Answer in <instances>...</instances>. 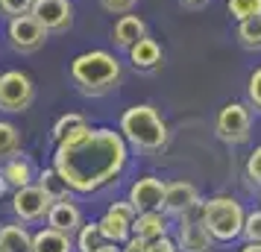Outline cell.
Listing matches in <instances>:
<instances>
[{
	"instance_id": "obj_1",
	"label": "cell",
	"mask_w": 261,
	"mask_h": 252,
	"mask_svg": "<svg viewBox=\"0 0 261 252\" xmlns=\"http://www.w3.org/2000/svg\"><path fill=\"white\" fill-rule=\"evenodd\" d=\"M126 158L129 150L123 135L115 129H91L85 123L56 144L53 167L76 193H91L118 179L126 167Z\"/></svg>"
},
{
	"instance_id": "obj_2",
	"label": "cell",
	"mask_w": 261,
	"mask_h": 252,
	"mask_svg": "<svg viewBox=\"0 0 261 252\" xmlns=\"http://www.w3.org/2000/svg\"><path fill=\"white\" fill-rule=\"evenodd\" d=\"M71 79L83 94H109L120 82V62L106 50H91L71 62Z\"/></svg>"
},
{
	"instance_id": "obj_3",
	"label": "cell",
	"mask_w": 261,
	"mask_h": 252,
	"mask_svg": "<svg viewBox=\"0 0 261 252\" xmlns=\"http://www.w3.org/2000/svg\"><path fill=\"white\" fill-rule=\"evenodd\" d=\"M120 135L141 153H162L170 141L167 123L153 106H132L120 118Z\"/></svg>"
},
{
	"instance_id": "obj_4",
	"label": "cell",
	"mask_w": 261,
	"mask_h": 252,
	"mask_svg": "<svg viewBox=\"0 0 261 252\" xmlns=\"http://www.w3.org/2000/svg\"><path fill=\"white\" fill-rule=\"evenodd\" d=\"M202 223L212 232L214 240H235L244 235V223L247 214L235 197H212L208 203H202Z\"/></svg>"
},
{
	"instance_id": "obj_5",
	"label": "cell",
	"mask_w": 261,
	"mask_h": 252,
	"mask_svg": "<svg viewBox=\"0 0 261 252\" xmlns=\"http://www.w3.org/2000/svg\"><path fill=\"white\" fill-rule=\"evenodd\" d=\"M36 100V85L24 71L0 73V111H27Z\"/></svg>"
},
{
	"instance_id": "obj_6",
	"label": "cell",
	"mask_w": 261,
	"mask_h": 252,
	"mask_svg": "<svg viewBox=\"0 0 261 252\" xmlns=\"http://www.w3.org/2000/svg\"><path fill=\"white\" fill-rule=\"evenodd\" d=\"M47 36L50 33L38 24L33 15L9 18V26H6V38H9L12 50H18V53H36V50H41Z\"/></svg>"
},
{
	"instance_id": "obj_7",
	"label": "cell",
	"mask_w": 261,
	"mask_h": 252,
	"mask_svg": "<svg viewBox=\"0 0 261 252\" xmlns=\"http://www.w3.org/2000/svg\"><path fill=\"white\" fill-rule=\"evenodd\" d=\"M50 205H53V200L44 193V188H41L38 182L36 185H27V188H18V191L12 193V211L21 223L44 220L47 211H50Z\"/></svg>"
},
{
	"instance_id": "obj_8",
	"label": "cell",
	"mask_w": 261,
	"mask_h": 252,
	"mask_svg": "<svg viewBox=\"0 0 261 252\" xmlns=\"http://www.w3.org/2000/svg\"><path fill=\"white\" fill-rule=\"evenodd\" d=\"M249 126H252L249 111H247V106H241V103L223 106L220 115H217V123H214L217 138L226 141V144H244V141H249Z\"/></svg>"
},
{
	"instance_id": "obj_9",
	"label": "cell",
	"mask_w": 261,
	"mask_h": 252,
	"mask_svg": "<svg viewBox=\"0 0 261 252\" xmlns=\"http://www.w3.org/2000/svg\"><path fill=\"white\" fill-rule=\"evenodd\" d=\"M179 252H208L212 249V232L205 229L202 223V203L188 211V214H182V223H179Z\"/></svg>"
},
{
	"instance_id": "obj_10",
	"label": "cell",
	"mask_w": 261,
	"mask_h": 252,
	"mask_svg": "<svg viewBox=\"0 0 261 252\" xmlns=\"http://www.w3.org/2000/svg\"><path fill=\"white\" fill-rule=\"evenodd\" d=\"M30 15H33L47 33H68L71 24H73L71 0H36Z\"/></svg>"
},
{
	"instance_id": "obj_11",
	"label": "cell",
	"mask_w": 261,
	"mask_h": 252,
	"mask_svg": "<svg viewBox=\"0 0 261 252\" xmlns=\"http://www.w3.org/2000/svg\"><path fill=\"white\" fill-rule=\"evenodd\" d=\"M135 214H138V211L132 208L129 200L112 205L106 214H103V220H100V229H103L106 240L120 243V246H123V243L132 238V220H135Z\"/></svg>"
},
{
	"instance_id": "obj_12",
	"label": "cell",
	"mask_w": 261,
	"mask_h": 252,
	"mask_svg": "<svg viewBox=\"0 0 261 252\" xmlns=\"http://www.w3.org/2000/svg\"><path fill=\"white\" fill-rule=\"evenodd\" d=\"M165 182L155 179V176H141L138 182H132L129 188V200L132 208L141 214V211H162V205H165Z\"/></svg>"
},
{
	"instance_id": "obj_13",
	"label": "cell",
	"mask_w": 261,
	"mask_h": 252,
	"mask_svg": "<svg viewBox=\"0 0 261 252\" xmlns=\"http://www.w3.org/2000/svg\"><path fill=\"white\" fill-rule=\"evenodd\" d=\"M197 205H200V191L191 182H170L165 188V205H162L165 214L182 217L188 211H194Z\"/></svg>"
},
{
	"instance_id": "obj_14",
	"label": "cell",
	"mask_w": 261,
	"mask_h": 252,
	"mask_svg": "<svg viewBox=\"0 0 261 252\" xmlns=\"http://www.w3.org/2000/svg\"><path fill=\"white\" fill-rule=\"evenodd\" d=\"M47 226L50 229H59L65 235H76L80 229H83V211L71 203V200H59V203L50 205L47 211Z\"/></svg>"
},
{
	"instance_id": "obj_15",
	"label": "cell",
	"mask_w": 261,
	"mask_h": 252,
	"mask_svg": "<svg viewBox=\"0 0 261 252\" xmlns=\"http://www.w3.org/2000/svg\"><path fill=\"white\" fill-rule=\"evenodd\" d=\"M162 59H165V53H162V47H159L155 38L144 36L141 41H135L129 47V62H132L135 71H155V68L162 65Z\"/></svg>"
},
{
	"instance_id": "obj_16",
	"label": "cell",
	"mask_w": 261,
	"mask_h": 252,
	"mask_svg": "<svg viewBox=\"0 0 261 252\" xmlns=\"http://www.w3.org/2000/svg\"><path fill=\"white\" fill-rule=\"evenodd\" d=\"M147 36V24H144L138 15H120L118 24H115V30H112V41L118 44V47L129 50L135 41H141V38Z\"/></svg>"
},
{
	"instance_id": "obj_17",
	"label": "cell",
	"mask_w": 261,
	"mask_h": 252,
	"mask_svg": "<svg viewBox=\"0 0 261 252\" xmlns=\"http://www.w3.org/2000/svg\"><path fill=\"white\" fill-rule=\"evenodd\" d=\"M132 235L141 240H159L167 235V217L162 211H141L132 220Z\"/></svg>"
},
{
	"instance_id": "obj_18",
	"label": "cell",
	"mask_w": 261,
	"mask_h": 252,
	"mask_svg": "<svg viewBox=\"0 0 261 252\" xmlns=\"http://www.w3.org/2000/svg\"><path fill=\"white\" fill-rule=\"evenodd\" d=\"M3 176H6V182H9V188H12V191L27 188V185H33V179H38L36 167H33V161H30L27 156L6 158V164H3Z\"/></svg>"
},
{
	"instance_id": "obj_19",
	"label": "cell",
	"mask_w": 261,
	"mask_h": 252,
	"mask_svg": "<svg viewBox=\"0 0 261 252\" xmlns=\"http://www.w3.org/2000/svg\"><path fill=\"white\" fill-rule=\"evenodd\" d=\"M33 252H73V238L47 226L33 235Z\"/></svg>"
},
{
	"instance_id": "obj_20",
	"label": "cell",
	"mask_w": 261,
	"mask_h": 252,
	"mask_svg": "<svg viewBox=\"0 0 261 252\" xmlns=\"http://www.w3.org/2000/svg\"><path fill=\"white\" fill-rule=\"evenodd\" d=\"M0 252H33V235L27 232V226H0Z\"/></svg>"
},
{
	"instance_id": "obj_21",
	"label": "cell",
	"mask_w": 261,
	"mask_h": 252,
	"mask_svg": "<svg viewBox=\"0 0 261 252\" xmlns=\"http://www.w3.org/2000/svg\"><path fill=\"white\" fill-rule=\"evenodd\" d=\"M38 185L44 188V193H47L53 203H59V200H71V185H68V179L62 176L56 167H47L38 173Z\"/></svg>"
},
{
	"instance_id": "obj_22",
	"label": "cell",
	"mask_w": 261,
	"mask_h": 252,
	"mask_svg": "<svg viewBox=\"0 0 261 252\" xmlns=\"http://www.w3.org/2000/svg\"><path fill=\"white\" fill-rule=\"evenodd\" d=\"M238 44L244 50H261V15L238 21Z\"/></svg>"
},
{
	"instance_id": "obj_23",
	"label": "cell",
	"mask_w": 261,
	"mask_h": 252,
	"mask_svg": "<svg viewBox=\"0 0 261 252\" xmlns=\"http://www.w3.org/2000/svg\"><path fill=\"white\" fill-rule=\"evenodd\" d=\"M106 243V235L100 229V220L97 223H83V229L76 232V249L80 252H97Z\"/></svg>"
},
{
	"instance_id": "obj_24",
	"label": "cell",
	"mask_w": 261,
	"mask_h": 252,
	"mask_svg": "<svg viewBox=\"0 0 261 252\" xmlns=\"http://www.w3.org/2000/svg\"><path fill=\"white\" fill-rule=\"evenodd\" d=\"M21 153V132L9 120H0V158H12Z\"/></svg>"
},
{
	"instance_id": "obj_25",
	"label": "cell",
	"mask_w": 261,
	"mask_h": 252,
	"mask_svg": "<svg viewBox=\"0 0 261 252\" xmlns=\"http://www.w3.org/2000/svg\"><path fill=\"white\" fill-rule=\"evenodd\" d=\"M80 126H85V118H83V115H76V111H71V115H62V118L53 123V132H50L53 144L65 141V138H68L73 129H80Z\"/></svg>"
},
{
	"instance_id": "obj_26",
	"label": "cell",
	"mask_w": 261,
	"mask_h": 252,
	"mask_svg": "<svg viewBox=\"0 0 261 252\" xmlns=\"http://www.w3.org/2000/svg\"><path fill=\"white\" fill-rule=\"evenodd\" d=\"M226 6H229V15H232L235 21L261 15V0H226Z\"/></svg>"
},
{
	"instance_id": "obj_27",
	"label": "cell",
	"mask_w": 261,
	"mask_h": 252,
	"mask_svg": "<svg viewBox=\"0 0 261 252\" xmlns=\"http://www.w3.org/2000/svg\"><path fill=\"white\" fill-rule=\"evenodd\" d=\"M36 0H0V12L6 18H18V15H30Z\"/></svg>"
},
{
	"instance_id": "obj_28",
	"label": "cell",
	"mask_w": 261,
	"mask_h": 252,
	"mask_svg": "<svg viewBox=\"0 0 261 252\" xmlns=\"http://www.w3.org/2000/svg\"><path fill=\"white\" fill-rule=\"evenodd\" d=\"M244 238L247 243H261V208L247 214V223H244Z\"/></svg>"
},
{
	"instance_id": "obj_29",
	"label": "cell",
	"mask_w": 261,
	"mask_h": 252,
	"mask_svg": "<svg viewBox=\"0 0 261 252\" xmlns=\"http://www.w3.org/2000/svg\"><path fill=\"white\" fill-rule=\"evenodd\" d=\"M247 94H249V103L261 111V68H255V71H252V76H249Z\"/></svg>"
},
{
	"instance_id": "obj_30",
	"label": "cell",
	"mask_w": 261,
	"mask_h": 252,
	"mask_svg": "<svg viewBox=\"0 0 261 252\" xmlns=\"http://www.w3.org/2000/svg\"><path fill=\"white\" fill-rule=\"evenodd\" d=\"M135 3H138V0H100V6H103L106 12H112V15L132 12V9H135Z\"/></svg>"
},
{
	"instance_id": "obj_31",
	"label": "cell",
	"mask_w": 261,
	"mask_h": 252,
	"mask_svg": "<svg viewBox=\"0 0 261 252\" xmlns=\"http://www.w3.org/2000/svg\"><path fill=\"white\" fill-rule=\"evenodd\" d=\"M247 176L255 185H261V147H255L252 150V156H249V161H247Z\"/></svg>"
},
{
	"instance_id": "obj_32",
	"label": "cell",
	"mask_w": 261,
	"mask_h": 252,
	"mask_svg": "<svg viewBox=\"0 0 261 252\" xmlns=\"http://www.w3.org/2000/svg\"><path fill=\"white\" fill-rule=\"evenodd\" d=\"M147 252H179V243L165 235V238H159V240H150L147 243Z\"/></svg>"
},
{
	"instance_id": "obj_33",
	"label": "cell",
	"mask_w": 261,
	"mask_h": 252,
	"mask_svg": "<svg viewBox=\"0 0 261 252\" xmlns=\"http://www.w3.org/2000/svg\"><path fill=\"white\" fill-rule=\"evenodd\" d=\"M147 243H150V240H141V238L132 235V238L123 243V252H147Z\"/></svg>"
},
{
	"instance_id": "obj_34",
	"label": "cell",
	"mask_w": 261,
	"mask_h": 252,
	"mask_svg": "<svg viewBox=\"0 0 261 252\" xmlns=\"http://www.w3.org/2000/svg\"><path fill=\"white\" fill-rule=\"evenodd\" d=\"M97 252H123V246H120V243H112V240H106V243H103Z\"/></svg>"
},
{
	"instance_id": "obj_35",
	"label": "cell",
	"mask_w": 261,
	"mask_h": 252,
	"mask_svg": "<svg viewBox=\"0 0 261 252\" xmlns=\"http://www.w3.org/2000/svg\"><path fill=\"white\" fill-rule=\"evenodd\" d=\"M6 191H9V182H6V176H3V170H0V197H3Z\"/></svg>"
},
{
	"instance_id": "obj_36",
	"label": "cell",
	"mask_w": 261,
	"mask_h": 252,
	"mask_svg": "<svg viewBox=\"0 0 261 252\" xmlns=\"http://www.w3.org/2000/svg\"><path fill=\"white\" fill-rule=\"evenodd\" d=\"M241 252H261V243H247Z\"/></svg>"
},
{
	"instance_id": "obj_37",
	"label": "cell",
	"mask_w": 261,
	"mask_h": 252,
	"mask_svg": "<svg viewBox=\"0 0 261 252\" xmlns=\"http://www.w3.org/2000/svg\"><path fill=\"white\" fill-rule=\"evenodd\" d=\"M182 3H185V6H202L205 0H182Z\"/></svg>"
}]
</instances>
